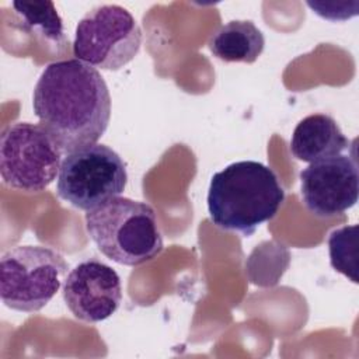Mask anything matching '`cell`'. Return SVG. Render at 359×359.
Listing matches in <instances>:
<instances>
[{
    "label": "cell",
    "instance_id": "1",
    "mask_svg": "<svg viewBox=\"0 0 359 359\" xmlns=\"http://www.w3.org/2000/svg\"><path fill=\"white\" fill-rule=\"evenodd\" d=\"M32 107L63 153L97 143L111 118V95L101 73L79 59L49 63L41 73Z\"/></svg>",
    "mask_w": 359,
    "mask_h": 359
},
{
    "label": "cell",
    "instance_id": "2",
    "mask_svg": "<svg viewBox=\"0 0 359 359\" xmlns=\"http://www.w3.org/2000/svg\"><path fill=\"white\" fill-rule=\"evenodd\" d=\"M285 201V191L268 165L236 161L215 172L208 192V210L213 224L248 237L271 220Z\"/></svg>",
    "mask_w": 359,
    "mask_h": 359
},
{
    "label": "cell",
    "instance_id": "3",
    "mask_svg": "<svg viewBox=\"0 0 359 359\" xmlns=\"http://www.w3.org/2000/svg\"><path fill=\"white\" fill-rule=\"evenodd\" d=\"M86 229L98 250L121 265L144 264L163 250L154 209L130 198L115 196L87 210Z\"/></svg>",
    "mask_w": 359,
    "mask_h": 359
},
{
    "label": "cell",
    "instance_id": "4",
    "mask_svg": "<svg viewBox=\"0 0 359 359\" xmlns=\"http://www.w3.org/2000/svg\"><path fill=\"white\" fill-rule=\"evenodd\" d=\"M67 262L55 250L18 245L1 255L0 297L17 311L34 313L45 307L60 289Z\"/></svg>",
    "mask_w": 359,
    "mask_h": 359
},
{
    "label": "cell",
    "instance_id": "5",
    "mask_svg": "<svg viewBox=\"0 0 359 359\" xmlns=\"http://www.w3.org/2000/svg\"><path fill=\"white\" fill-rule=\"evenodd\" d=\"M62 153L60 146L42 125L11 123L0 135L3 182L24 192H41L59 174Z\"/></svg>",
    "mask_w": 359,
    "mask_h": 359
},
{
    "label": "cell",
    "instance_id": "6",
    "mask_svg": "<svg viewBox=\"0 0 359 359\" xmlns=\"http://www.w3.org/2000/svg\"><path fill=\"white\" fill-rule=\"evenodd\" d=\"M126 181V165L119 154L107 144L94 143L66 154L56 191L72 206L90 210L119 196Z\"/></svg>",
    "mask_w": 359,
    "mask_h": 359
},
{
    "label": "cell",
    "instance_id": "7",
    "mask_svg": "<svg viewBox=\"0 0 359 359\" xmlns=\"http://www.w3.org/2000/svg\"><path fill=\"white\" fill-rule=\"evenodd\" d=\"M140 45L142 29L135 17L118 4H104L79 21L73 53L93 67L119 70L137 55Z\"/></svg>",
    "mask_w": 359,
    "mask_h": 359
},
{
    "label": "cell",
    "instance_id": "8",
    "mask_svg": "<svg viewBox=\"0 0 359 359\" xmlns=\"http://www.w3.org/2000/svg\"><path fill=\"white\" fill-rule=\"evenodd\" d=\"M300 192L306 208L318 217L344 213L358 202L359 171L351 156H332L300 172Z\"/></svg>",
    "mask_w": 359,
    "mask_h": 359
},
{
    "label": "cell",
    "instance_id": "9",
    "mask_svg": "<svg viewBox=\"0 0 359 359\" xmlns=\"http://www.w3.org/2000/svg\"><path fill=\"white\" fill-rule=\"evenodd\" d=\"M63 300L72 314L87 323L111 317L122 300L119 275L98 259H86L66 276L62 287Z\"/></svg>",
    "mask_w": 359,
    "mask_h": 359
},
{
    "label": "cell",
    "instance_id": "10",
    "mask_svg": "<svg viewBox=\"0 0 359 359\" xmlns=\"http://www.w3.org/2000/svg\"><path fill=\"white\" fill-rule=\"evenodd\" d=\"M349 144L337 121L325 114L303 118L290 139L292 154L302 161L314 163L341 154Z\"/></svg>",
    "mask_w": 359,
    "mask_h": 359
},
{
    "label": "cell",
    "instance_id": "11",
    "mask_svg": "<svg viewBox=\"0 0 359 359\" xmlns=\"http://www.w3.org/2000/svg\"><path fill=\"white\" fill-rule=\"evenodd\" d=\"M265 38L248 20H234L220 27L209 39L208 48L220 60L254 63L262 53Z\"/></svg>",
    "mask_w": 359,
    "mask_h": 359
},
{
    "label": "cell",
    "instance_id": "12",
    "mask_svg": "<svg viewBox=\"0 0 359 359\" xmlns=\"http://www.w3.org/2000/svg\"><path fill=\"white\" fill-rule=\"evenodd\" d=\"M13 8L25 25L56 46L66 45L63 24L52 1H14Z\"/></svg>",
    "mask_w": 359,
    "mask_h": 359
},
{
    "label": "cell",
    "instance_id": "13",
    "mask_svg": "<svg viewBox=\"0 0 359 359\" xmlns=\"http://www.w3.org/2000/svg\"><path fill=\"white\" fill-rule=\"evenodd\" d=\"M358 226H344L334 230L328 238L331 266L358 283Z\"/></svg>",
    "mask_w": 359,
    "mask_h": 359
}]
</instances>
